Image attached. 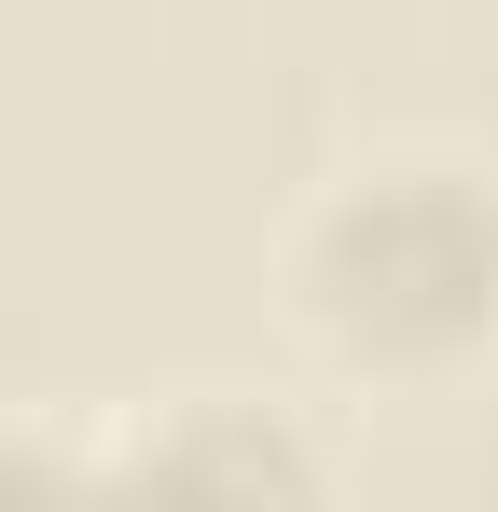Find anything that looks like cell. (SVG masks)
Segmentation results:
<instances>
[{"instance_id": "cell-2", "label": "cell", "mask_w": 498, "mask_h": 512, "mask_svg": "<svg viewBox=\"0 0 498 512\" xmlns=\"http://www.w3.org/2000/svg\"><path fill=\"white\" fill-rule=\"evenodd\" d=\"M97 471L125 485V471H153V485H346V457H332L319 429L291 416V402H249V388H166L139 429H111L97 443Z\"/></svg>"}, {"instance_id": "cell-1", "label": "cell", "mask_w": 498, "mask_h": 512, "mask_svg": "<svg viewBox=\"0 0 498 512\" xmlns=\"http://www.w3.org/2000/svg\"><path fill=\"white\" fill-rule=\"evenodd\" d=\"M277 319L346 402H457L498 374V167L457 139H374L291 194Z\"/></svg>"}]
</instances>
